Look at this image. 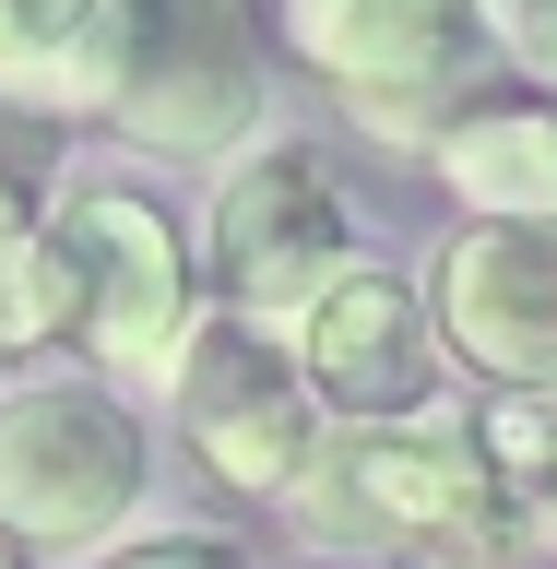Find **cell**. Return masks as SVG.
Segmentation results:
<instances>
[{
    "label": "cell",
    "instance_id": "cell-1",
    "mask_svg": "<svg viewBox=\"0 0 557 569\" xmlns=\"http://www.w3.org/2000/svg\"><path fill=\"white\" fill-rule=\"evenodd\" d=\"M142 475H155V427L119 380H0V533L24 558L96 569L107 546H131Z\"/></svg>",
    "mask_w": 557,
    "mask_h": 569
},
{
    "label": "cell",
    "instance_id": "cell-2",
    "mask_svg": "<svg viewBox=\"0 0 557 569\" xmlns=\"http://www.w3.org/2000/svg\"><path fill=\"white\" fill-rule=\"evenodd\" d=\"M60 273H71V345L83 368L119 391H167L178 356L202 345L213 320V284L178 238V213L131 178H71L60 190Z\"/></svg>",
    "mask_w": 557,
    "mask_h": 569
},
{
    "label": "cell",
    "instance_id": "cell-3",
    "mask_svg": "<svg viewBox=\"0 0 557 569\" xmlns=\"http://www.w3.org/2000/svg\"><path fill=\"white\" fill-rule=\"evenodd\" d=\"M356 202L332 154L297 131H261L249 154L213 167V213H202V284L213 309L249 320V332H297V320L356 273Z\"/></svg>",
    "mask_w": 557,
    "mask_h": 569
},
{
    "label": "cell",
    "instance_id": "cell-4",
    "mask_svg": "<svg viewBox=\"0 0 557 569\" xmlns=\"http://www.w3.org/2000/svg\"><path fill=\"white\" fill-rule=\"evenodd\" d=\"M273 36L332 83V107L368 142H427V154L475 119L498 71L487 12H462V0H297Z\"/></svg>",
    "mask_w": 557,
    "mask_h": 569
},
{
    "label": "cell",
    "instance_id": "cell-5",
    "mask_svg": "<svg viewBox=\"0 0 557 569\" xmlns=\"http://www.w3.org/2000/svg\"><path fill=\"white\" fill-rule=\"evenodd\" d=\"M297 533L345 546V558H380V546H416L439 558L451 533L498 522V462L475 439V416H416V427H332L309 462V487L285 498Z\"/></svg>",
    "mask_w": 557,
    "mask_h": 569
},
{
    "label": "cell",
    "instance_id": "cell-6",
    "mask_svg": "<svg viewBox=\"0 0 557 569\" xmlns=\"http://www.w3.org/2000/svg\"><path fill=\"white\" fill-rule=\"evenodd\" d=\"M107 119L142 154H249L261 142V24L226 0H131Z\"/></svg>",
    "mask_w": 557,
    "mask_h": 569
},
{
    "label": "cell",
    "instance_id": "cell-7",
    "mask_svg": "<svg viewBox=\"0 0 557 569\" xmlns=\"http://www.w3.org/2000/svg\"><path fill=\"white\" fill-rule=\"evenodd\" d=\"M167 416L238 498H297L309 462H320V439H332V416H320V391L297 380L285 332H249V320H226V309L202 320V345L178 356Z\"/></svg>",
    "mask_w": 557,
    "mask_h": 569
},
{
    "label": "cell",
    "instance_id": "cell-8",
    "mask_svg": "<svg viewBox=\"0 0 557 569\" xmlns=\"http://www.w3.org/2000/svg\"><path fill=\"white\" fill-rule=\"evenodd\" d=\"M285 356H297V380L320 391L332 427L451 416V345H439V309H427V284H404L391 261H356V273L285 332Z\"/></svg>",
    "mask_w": 557,
    "mask_h": 569
},
{
    "label": "cell",
    "instance_id": "cell-9",
    "mask_svg": "<svg viewBox=\"0 0 557 569\" xmlns=\"http://www.w3.org/2000/svg\"><path fill=\"white\" fill-rule=\"evenodd\" d=\"M427 309L451 368L510 391H557V226H451L427 261Z\"/></svg>",
    "mask_w": 557,
    "mask_h": 569
},
{
    "label": "cell",
    "instance_id": "cell-10",
    "mask_svg": "<svg viewBox=\"0 0 557 569\" xmlns=\"http://www.w3.org/2000/svg\"><path fill=\"white\" fill-rule=\"evenodd\" d=\"M119 48H131V0H0V107L12 119H107Z\"/></svg>",
    "mask_w": 557,
    "mask_h": 569
},
{
    "label": "cell",
    "instance_id": "cell-11",
    "mask_svg": "<svg viewBox=\"0 0 557 569\" xmlns=\"http://www.w3.org/2000/svg\"><path fill=\"white\" fill-rule=\"evenodd\" d=\"M462 226H557V107L546 96H498L439 142Z\"/></svg>",
    "mask_w": 557,
    "mask_h": 569
},
{
    "label": "cell",
    "instance_id": "cell-12",
    "mask_svg": "<svg viewBox=\"0 0 557 569\" xmlns=\"http://www.w3.org/2000/svg\"><path fill=\"white\" fill-rule=\"evenodd\" d=\"M71 332V273H60V190L0 167V368Z\"/></svg>",
    "mask_w": 557,
    "mask_h": 569
},
{
    "label": "cell",
    "instance_id": "cell-13",
    "mask_svg": "<svg viewBox=\"0 0 557 569\" xmlns=\"http://www.w3.org/2000/svg\"><path fill=\"white\" fill-rule=\"evenodd\" d=\"M487 36H498V71H523L534 96L557 107V0H498Z\"/></svg>",
    "mask_w": 557,
    "mask_h": 569
},
{
    "label": "cell",
    "instance_id": "cell-14",
    "mask_svg": "<svg viewBox=\"0 0 557 569\" xmlns=\"http://www.w3.org/2000/svg\"><path fill=\"white\" fill-rule=\"evenodd\" d=\"M96 569H261L238 533H202V522H167V533H131V546H107Z\"/></svg>",
    "mask_w": 557,
    "mask_h": 569
},
{
    "label": "cell",
    "instance_id": "cell-15",
    "mask_svg": "<svg viewBox=\"0 0 557 569\" xmlns=\"http://www.w3.org/2000/svg\"><path fill=\"white\" fill-rule=\"evenodd\" d=\"M427 569H534V546H523L510 522H475V533H451V546H439Z\"/></svg>",
    "mask_w": 557,
    "mask_h": 569
},
{
    "label": "cell",
    "instance_id": "cell-16",
    "mask_svg": "<svg viewBox=\"0 0 557 569\" xmlns=\"http://www.w3.org/2000/svg\"><path fill=\"white\" fill-rule=\"evenodd\" d=\"M0 569H36V558H24V546H12V533H0Z\"/></svg>",
    "mask_w": 557,
    "mask_h": 569
}]
</instances>
